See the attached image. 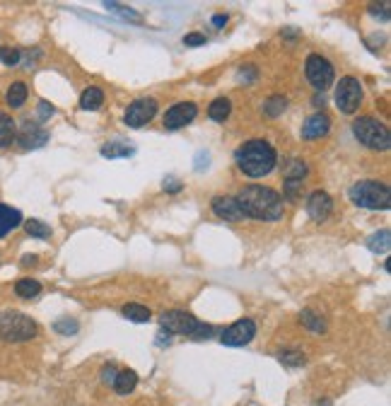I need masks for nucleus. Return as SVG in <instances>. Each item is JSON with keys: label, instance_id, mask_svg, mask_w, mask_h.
<instances>
[{"label": "nucleus", "instance_id": "423d86ee", "mask_svg": "<svg viewBox=\"0 0 391 406\" xmlns=\"http://www.w3.org/2000/svg\"><path fill=\"white\" fill-rule=\"evenodd\" d=\"M37 334V324L17 312H5L0 314V338L8 341H30Z\"/></svg>", "mask_w": 391, "mask_h": 406}, {"label": "nucleus", "instance_id": "4c0bfd02", "mask_svg": "<svg viewBox=\"0 0 391 406\" xmlns=\"http://www.w3.org/2000/svg\"><path fill=\"white\" fill-rule=\"evenodd\" d=\"M164 191H172V194H177V191H181V182L174 177L164 179Z\"/></svg>", "mask_w": 391, "mask_h": 406}, {"label": "nucleus", "instance_id": "4468645a", "mask_svg": "<svg viewBox=\"0 0 391 406\" xmlns=\"http://www.w3.org/2000/svg\"><path fill=\"white\" fill-rule=\"evenodd\" d=\"M331 131V118L324 111H316L311 114L302 126V138L304 140H316V138H324V135Z\"/></svg>", "mask_w": 391, "mask_h": 406}, {"label": "nucleus", "instance_id": "393cba45", "mask_svg": "<svg viewBox=\"0 0 391 406\" xmlns=\"http://www.w3.org/2000/svg\"><path fill=\"white\" fill-rule=\"evenodd\" d=\"M15 293L20 297H25V300H30V297H37L42 293V283L34 278H20L15 283Z\"/></svg>", "mask_w": 391, "mask_h": 406}, {"label": "nucleus", "instance_id": "c9c22d12", "mask_svg": "<svg viewBox=\"0 0 391 406\" xmlns=\"http://www.w3.org/2000/svg\"><path fill=\"white\" fill-rule=\"evenodd\" d=\"M101 380L109 382V385H114V380H116V368H114V365H106V368L101 370Z\"/></svg>", "mask_w": 391, "mask_h": 406}, {"label": "nucleus", "instance_id": "7ed1b4c3", "mask_svg": "<svg viewBox=\"0 0 391 406\" xmlns=\"http://www.w3.org/2000/svg\"><path fill=\"white\" fill-rule=\"evenodd\" d=\"M350 201L367 211H389L391 206V189L387 184L375 182V179H365L350 186Z\"/></svg>", "mask_w": 391, "mask_h": 406}, {"label": "nucleus", "instance_id": "4be33fe9", "mask_svg": "<svg viewBox=\"0 0 391 406\" xmlns=\"http://www.w3.org/2000/svg\"><path fill=\"white\" fill-rule=\"evenodd\" d=\"M123 317L135 321V324H145V321L152 319V312L145 307V304H138V302H130L123 307Z\"/></svg>", "mask_w": 391, "mask_h": 406}, {"label": "nucleus", "instance_id": "6ab92c4d", "mask_svg": "<svg viewBox=\"0 0 391 406\" xmlns=\"http://www.w3.org/2000/svg\"><path fill=\"white\" fill-rule=\"evenodd\" d=\"M17 138V126L8 114L0 111V148H10Z\"/></svg>", "mask_w": 391, "mask_h": 406}, {"label": "nucleus", "instance_id": "5701e85b", "mask_svg": "<svg viewBox=\"0 0 391 406\" xmlns=\"http://www.w3.org/2000/svg\"><path fill=\"white\" fill-rule=\"evenodd\" d=\"M230 114H232V102L228 97L213 99V104L208 106V116H211L213 121H225Z\"/></svg>", "mask_w": 391, "mask_h": 406}, {"label": "nucleus", "instance_id": "aec40b11", "mask_svg": "<svg viewBox=\"0 0 391 406\" xmlns=\"http://www.w3.org/2000/svg\"><path fill=\"white\" fill-rule=\"evenodd\" d=\"M138 385V375L133 370H121L116 372V380H114V392L116 394H130Z\"/></svg>", "mask_w": 391, "mask_h": 406}, {"label": "nucleus", "instance_id": "6e6552de", "mask_svg": "<svg viewBox=\"0 0 391 406\" xmlns=\"http://www.w3.org/2000/svg\"><path fill=\"white\" fill-rule=\"evenodd\" d=\"M360 102H362V85L358 78L353 75H345L341 78L336 87V104L343 114H355L360 109Z\"/></svg>", "mask_w": 391, "mask_h": 406}, {"label": "nucleus", "instance_id": "b1692460", "mask_svg": "<svg viewBox=\"0 0 391 406\" xmlns=\"http://www.w3.org/2000/svg\"><path fill=\"white\" fill-rule=\"evenodd\" d=\"M27 94H30V90H27L25 82H22V80L13 82V85H10V90H8V104L13 106V109H20V106L27 102Z\"/></svg>", "mask_w": 391, "mask_h": 406}, {"label": "nucleus", "instance_id": "ea45409f", "mask_svg": "<svg viewBox=\"0 0 391 406\" xmlns=\"http://www.w3.org/2000/svg\"><path fill=\"white\" fill-rule=\"evenodd\" d=\"M213 25L215 27H225V25H228V15H215L213 17Z\"/></svg>", "mask_w": 391, "mask_h": 406}, {"label": "nucleus", "instance_id": "c756f323", "mask_svg": "<svg viewBox=\"0 0 391 406\" xmlns=\"http://www.w3.org/2000/svg\"><path fill=\"white\" fill-rule=\"evenodd\" d=\"M0 61H3L5 66H17L22 61V54L20 49H13V47H3L0 49Z\"/></svg>", "mask_w": 391, "mask_h": 406}, {"label": "nucleus", "instance_id": "cd10ccee", "mask_svg": "<svg viewBox=\"0 0 391 406\" xmlns=\"http://www.w3.org/2000/svg\"><path fill=\"white\" fill-rule=\"evenodd\" d=\"M25 230L30 233L32 237H51V228L46 223H42V220H27L25 223Z\"/></svg>", "mask_w": 391, "mask_h": 406}, {"label": "nucleus", "instance_id": "f03ea898", "mask_svg": "<svg viewBox=\"0 0 391 406\" xmlns=\"http://www.w3.org/2000/svg\"><path fill=\"white\" fill-rule=\"evenodd\" d=\"M235 160H237V167L242 169V174H247V177L252 179H261V177H268L275 169L278 152L268 140L254 138V140H247L244 145H240Z\"/></svg>", "mask_w": 391, "mask_h": 406}, {"label": "nucleus", "instance_id": "f8f14e48", "mask_svg": "<svg viewBox=\"0 0 391 406\" xmlns=\"http://www.w3.org/2000/svg\"><path fill=\"white\" fill-rule=\"evenodd\" d=\"M333 211V199L326 194V191H314V194H309L307 199V213L311 220H316V223H324V220L331 216Z\"/></svg>", "mask_w": 391, "mask_h": 406}, {"label": "nucleus", "instance_id": "473e14b6", "mask_svg": "<svg viewBox=\"0 0 391 406\" xmlns=\"http://www.w3.org/2000/svg\"><path fill=\"white\" fill-rule=\"evenodd\" d=\"M278 358H280L283 363H287V365H302L304 363V355L299 351H280Z\"/></svg>", "mask_w": 391, "mask_h": 406}, {"label": "nucleus", "instance_id": "72a5a7b5", "mask_svg": "<svg viewBox=\"0 0 391 406\" xmlns=\"http://www.w3.org/2000/svg\"><path fill=\"white\" fill-rule=\"evenodd\" d=\"M299 191H302V182H297V179H285V196L287 199H297Z\"/></svg>", "mask_w": 391, "mask_h": 406}, {"label": "nucleus", "instance_id": "bb28decb", "mask_svg": "<svg viewBox=\"0 0 391 406\" xmlns=\"http://www.w3.org/2000/svg\"><path fill=\"white\" fill-rule=\"evenodd\" d=\"M302 324L307 326V329L316 331V334H321V331H326L324 319H321L316 312H311V309H304V312H302Z\"/></svg>", "mask_w": 391, "mask_h": 406}, {"label": "nucleus", "instance_id": "58836bf2", "mask_svg": "<svg viewBox=\"0 0 391 406\" xmlns=\"http://www.w3.org/2000/svg\"><path fill=\"white\" fill-rule=\"evenodd\" d=\"M203 167H208V155L206 152H198V157H196V169L201 172Z\"/></svg>", "mask_w": 391, "mask_h": 406}, {"label": "nucleus", "instance_id": "412c9836", "mask_svg": "<svg viewBox=\"0 0 391 406\" xmlns=\"http://www.w3.org/2000/svg\"><path fill=\"white\" fill-rule=\"evenodd\" d=\"M367 247H370V252H375V254H387L391 247V230L384 228V230H379V233H375L370 240H367Z\"/></svg>", "mask_w": 391, "mask_h": 406}, {"label": "nucleus", "instance_id": "2f4dec72", "mask_svg": "<svg viewBox=\"0 0 391 406\" xmlns=\"http://www.w3.org/2000/svg\"><path fill=\"white\" fill-rule=\"evenodd\" d=\"M54 329L58 331V334H75L80 326H77V321L75 319H58L54 324Z\"/></svg>", "mask_w": 391, "mask_h": 406}, {"label": "nucleus", "instance_id": "39448f33", "mask_svg": "<svg viewBox=\"0 0 391 406\" xmlns=\"http://www.w3.org/2000/svg\"><path fill=\"white\" fill-rule=\"evenodd\" d=\"M353 135L360 140L362 145H367V148L372 150H389L391 145V133L389 128L384 126L382 121H377V118L372 116H360L353 121Z\"/></svg>", "mask_w": 391, "mask_h": 406}, {"label": "nucleus", "instance_id": "f3484780", "mask_svg": "<svg viewBox=\"0 0 391 406\" xmlns=\"http://www.w3.org/2000/svg\"><path fill=\"white\" fill-rule=\"evenodd\" d=\"M101 104H104V92H101V87H97V85H89L80 94V106L85 111H97Z\"/></svg>", "mask_w": 391, "mask_h": 406}, {"label": "nucleus", "instance_id": "c85d7f7f", "mask_svg": "<svg viewBox=\"0 0 391 406\" xmlns=\"http://www.w3.org/2000/svg\"><path fill=\"white\" fill-rule=\"evenodd\" d=\"M104 8H106V10H111V13H116V15H121V17H126V20L140 22V15L135 13L133 8H126V5H118V3H104Z\"/></svg>", "mask_w": 391, "mask_h": 406}, {"label": "nucleus", "instance_id": "f704fd0d", "mask_svg": "<svg viewBox=\"0 0 391 406\" xmlns=\"http://www.w3.org/2000/svg\"><path fill=\"white\" fill-rule=\"evenodd\" d=\"M184 44L186 47H201V44H206V34H186Z\"/></svg>", "mask_w": 391, "mask_h": 406}, {"label": "nucleus", "instance_id": "2eb2a0df", "mask_svg": "<svg viewBox=\"0 0 391 406\" xmlns=\"http://www.w3.org/2000/svg\"><path fill=\"white\" fill-rule=\"evenodd\" d=\"M213 213L218 218L228 220V223H237V220H244L240 206H237L235 196H215L213 199Z\"/></svg>", "mask_w": 391, "mask_h": 406}, {"label": "nucleus", "instance_id": "7c9ffc66", "mask_svg": "<svg viewBox=\"0 0 391 406\" xmlns=\"http://www.w3.org/2000/svg\"><path fill=\"white\" fill-rule=\"evenodd\" d=\"M304 174H307V165H304V162H299V160L290 162L287 169H285V179H297V182H302Z\"/></svg>", "mask_w": 391, "mask_h": 406}, {"label": "nucleus", "instance_id": "0eeeda50", "mask_svg": "<svg viewBox=\"0 0 391 406\" xmlns=\"http://www.w3.org/2000/svg\"><path fill=\"white\" fill-rule=\"evenodd\" d=\"M304 73H307V80L316 92H324L326 87H331L333 82V66L331 61L324 59L321 54H311L304 61Z\"/></svg>", "mask_w": 391, "mask_h": 406}, {"label": "nucleus", "instance_id": "e433bc0d", "mask_svg": "<svg viewBox=\"0 0 391 406\" xmlns=\"http://www.w3.org/2000/svg\"><path fill=\"white\" fill-rule=\"evenodd\" d=\"M54 106L49 104V102H39V118H49V116H54Z\"/></svg>", "mask_w": 391, "mask_h": 406}, {"label": "nucleus", "instance_id": "9b49d317", "mask_svg": "<svg viewBox=\"0 0 391 406\" xmlns=\"http://www.w3.org/2000/svg\"><path fill=\"white\" fill-rule=\"evenodd\" d=\"M196 114L198 109L194 102H179V104L169 106L167 114H164V128H167V131H179V128L189 126L196 118Z\"/></svg>", "mask_w": 391, "mask_h": 406}, {"label": "nucleus", "instance_id": "a878e982", "mask_svg": "<svg viewBox=\"0 0 391 406\" xmlns=\"http://www.w3.org/2000/svg\"><path fill=\"white\" fill-rule=\"evenodd\" d=\"M285 106H287V99L283 97V94H273V97L266 99V104H263V114H266V116H271V118H275V116H280L283 111H285Z\"/></svg>", "mask_w": 391, "mask_h": 406}, {"label": "nucleus", "instance_id": "f257e3e1", "mask_svg": "<svg viewBox=\"0 0 391 406\" xmlns=\"http://www.w3.org/2000/svg\"><path fill=\"white\" fill-rule=\"evenodd\" d=\"M237 206H240L242 216L252 220H278L283 218V196L268 186H244L240 194L235 196Z\"/></svg>", "mask_w": 391, "mask_h": 406}, {"label": "nucleus", "instance_id": "dca6fc26", "mask_svg": "<svg viewBox=\"0 0 391 406\" xmlns=\"http://www.w3.org/2000/svg\"><path fill=\"white\" fill-rule=\"evenodd\" d=\"M20 225H22V213L13 206L0 203V237L10 235L15 228H20Z\"/></svg>", "mask_w": 391, "mask_h": 406}, {"label": "nucleus", "instance_id": "ddd939ff", "mask_svg": "<svg viewBox=\"0 0 391 406\" xmlns=\"http://www.w3.org/2000/svg\"><path fill=\"white\" fill-rule=\"evenodd\" d=\"M46 140H49V133L44 131L39 123H32V121H27L25 126L20 128V135H17V143L22 145V148H42V145H46Z\"/></svg>", "mask_w": 391, "mask_h": 406}, {"label": "nucleus", "instance_id": "a211bd4d", "mask_svg": "<svg viewBox=\"0 0 391 406\" xmlns=\"http://www.w3.org/2000/svg\"><path fill=\"white\" fill-rule=\"evenodd\" d=\"M135 152V148L130 143H123V140H111V143L101 145V157H109V160H116V157H130Z\"/></svg>", "mask_w": 391, "mask_h": 406}, {"label": "nucleus", "instance_id": "9d476101", "mask_svg": "<svg viewBox=\"0 0 391 406\" xmlns=\"http://www.w3.org/2000/svg\"><path fill=\"white\" fill-rule=\"evenodd\" d=\"M256 336V324H254V319H237L235 324L228 326V329L223 331V336H220V341L225 343V346H247L252 338Z\"/></svg>", "mask_w": 391, "mask_h": 406}, {"label": "nucleus", "instance_id": "20e7f679", "mask_svg": "<svg viewBox=\"0 0 391 406\" xmlns=\"http://www.w3.org/2000/svg\"><path fill=\"white\" fill-rule=\"evenodd\" d=\"M160 324L169 336L181 334V336H191V338H208L213 334V326L198 321L194 314L184 312V309H169V312H162Z\"/></svg>", "mask_w": 391, "mask_h": 406}, {"label": "nucleus", "instance_id": "1a4fd4ad", "mask_svg": "<svg viewBox=\"0 0 391 406\" xmlns=\"http://www.w3.org/2000/svg\"><path fill=\"white\" fill-rule=\"evenodd\" d=\"M155 114H157V102L150 97H140L128 104L126 114H123V121H126V126H130V128H143L155 118Z\"/></svg>", "mask_w": 391, "mask_h": 406}]
</instances>
